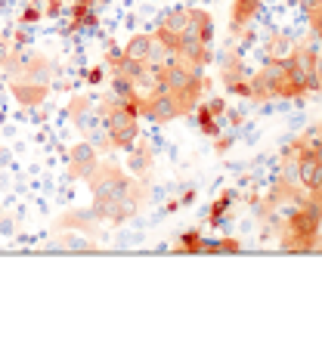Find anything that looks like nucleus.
Returning <instances> with one entry per match:
<instances>
[{
	"mask_svg": "<svg viewBox=\"0 0 322 362\" xmlns=\"http://www.w3.org/2000/svg\"><path fill=\"white\" fill-rule=\"evenodd\" d=\"M40 19H44V10H40V6H35V4H31V6H25V10H22V25H35V22H40Z\"/></svg>",
	"mask_w": 322,
	"mask_h": 362,
	"instance_id": "nucleus-26",
	"label": "nucleus"
},
{
	"mask_svg": "<svg viewBox=\"0 0 322 362\" xmlns=\"http://www.w3.org/2000/svg\"><path fill=\"white\" fill-rule=\"evenodd\" d=\"M10 93H13V100L25 105V109H31V105H40L47 100V84H35V81H13V87H10Z\"/></svg>",
	"mask_w": 322,
	"mask_h": 362,
	"instance_id": "nucleus-13",
	"label": "nucleus"
},
{
	"mask_svg": "<svg viewBox=\"0 0 322 362\" xmlns=\"http://www.w3.org/2000/svg\"><path fill=\"white\" fill-rule=\"evenodd\" d=\"M127 168L134 170L137 177H146V174H149V168H152V152L143 149V146H137V149H130Z\"/></svg>",
	"mask_w": 322,
	"mask_h": 362,
	"instance_id": "nucleus-18",
	"label": "nucleus"
},
{
	"mask_svg": "<svg viewBox=\"0 0 322 362\" xmlns=\"http://www.w3.org/2000/svg\"><path fill=\"white\" fill-rule=\"evenodd\" d=\"M105 130H109V139L115 149H130L139 136V124L137 115L124 105H105V118H103Z\"/></svg>",
	"mask_w": 322,
	"mask_h": 362,
	"instance_id": "nucleus-4",
	"label": "nucleus"
},
{
	"mask_svg": "<svg viewBox=\"0 0 322 362\" xmlns=\"http://www.w3.org/2000/svg\"><path fill=\"white\" fill-rule=\"evenodd\" d=\"M186 25H189V10H173V13H168V16L161 19V28H164V31H177V35H180V31H183Z\"/></svg>",
	"mask_w": 322,
	"mask_h": 362,
	"instance_id": "nucleus-20",
	"label": "nucleus"
},
{
	"mask_svg": "<svg viewBox=\"0 0 322 362\" xmlns=\"http://www.w3.org/2000/svg\"><path fill=\"white\" fill-rule=\"evenodd\" d=\"M242 245L236 238H220V242H205L202 245V254H236Z\"/></svg>",
	"mask_w": 322,
	"mask_h": 362,
	"instance_id": "nucleus-21",
	"label": "nucleus"
},
{
	"mask_svg": "<svg viewBox=\"0 0 322 362\" xmlns=\"http://www.w3.org/2000/svg\"><path fill=\"white\" fill-rule=\"evenodd\" d=\"M69 158H71V177L90 180V174H93V170L99 168V152L87 143V139H84V143H74V146H71Z\"/></svg>",
	"mask_w": 322,
	"mask_h": 362,
	"instance_id": "nucleus-9",
	"label": "nucleus"
},
{
	"mask_svg": "<svg viewBox=\"0 0 322 362\" xmlns=\"http://www.w3.org/2000/svg\"><path fill=\"white\" fill-rule=\"evenodd\" d=\"M177 56H183V62L189 65H208L211 59V53H208V44L202 40V35L192 28V25H186L183 31H180V47H177Z\"/></svg>",
	"mask_w": 322,
	"mask_h": 362,
	"instance_id": "nucleus-8",
	"label": "nucleus"
},
{
	"mask_svg": "<svg viewBox=\"0 0 322 362\" xmlns=\"http://www.w3.org/2000/svg\"><path fill=\"white\" fill-rule=\"evenodd\" d=\"M19 75H22V81L47 84L50 75H53V69H50V59H47V56H31L28 62H22V65H19Z\"/></svg>",
	"mask_w": 322,
	"mask_h": 362,
	"instance_id": "nucleus-15",
	"label": "nucleus"
},
{
	"mask_svg": "<svg viewBox=\"0 0 322 362\" xmlns=\"http://www.w3.org/2000/svg\"><path fill=\"white\" fill-rule=\"evenodd\" d=\"M124 56H130V59H139V62H152L155 56H159V40L155 35H134L124 44Z\"/></svg>",
	"mask_w": 322,
	"mask_h": 362,
	"instance_id": "nucleus-14",
	"label": "nucleus"
},
{
	"mask_svg": "<svg viewBox=\"0 0 322 362\" xmlns=\"http://www.w3.org/2000/svg\"><path fill=\"white\" fill-rule=\"evenodd\" d=\"M189 25L202 35L205 44H211L214 40V19H211L208 10H189Z\"/></svg>",
	"mask_w": 322,
	"mask_h": 362,
	"instance_id": "nucleus-17",
	"label": "nucleus"
},
{
	"mask_svg": "<svg viewBox=\"0 0 322 362\" xmlns=\"http://www.w3.org/2000/svg\"><path fill=\"white\" fill-rule=\"evenodd\" d=\"M99 81H103V71L93 69V71H90V84H99Z\"/></svg>",
	"mask_w": 322,
	"mask_h": 362,
	"instance_id": "nucleus-29",
	"label": "nucleus"
},
{
	"mask_svg": "<svg viewBox=\"0 0 322 362\" xmlns=\"http://www.w3.org/2000/svg\"><path fill=\"white\" fill-rule=\"evenodd\" d=\"M161 84L168 87V93L177 96L180 109L192 112L198 100H202V90H205V78H202V69L198 65H189V62H168L161 71Z\"/></svg>",
	"mask_w": 322,
	"mask_h": 362,
	"instance_id": "nucleus-2",
	"label": "nucleus"
},
{
	"mask_svg": "<svg viewBox=\"0 0 322 362\" xmlns=\"http://www.w3.org/2000/svg\"><path fill=\"white\" fill-rule=\"evenodd\" d=\"M93 211H78V214H65L62 217V223H59V229H78V233H84V235H90V238H96V223H93Z\"/></svg>",
	"mask_w": 322,
	"mask_h": 362,
	"instance_id": "nucleus-16",
	"label": "nucleus"
},
{
	"mask_svg": "<svg viewBox=\"0 0 322 362\" xmlns=\"http://www.w3.org/2000/svg\"><path fill=\"white\" fill-rule=\"evenodd\" d=\"M90 192H93V199H105V202H134L137 208L143 204L146 195H137L139 186L124 174L121 168H115V164H99V168L90 174Z\"/></svg>",
	"mask_w": 322,
	"mask_h": 362,
	"instance_id": "nucleus-3",
	"label": "nucleus"
},
{
	"mask_svg": "<svg viewBox=\"0 0 322 362\" xmlns=\"http://www.w3.org/2000/svg\"><path fill=\"white\" fill-rule=\"evenodd\" d=\"M322 233V204L313 199L297 202V208L285 217L282 229V251H313L319 248Z\"/></svg>",
	"mask_w": 322,
	"mask_h": 362,
	"instance_id": "nucleus-1",
	"label": "nucleus"
},
{
	"mask_svg": "<svg viewBox=\"0 0 322 362\" xmlns=\"http://www.w3.org/2000/svg\"><path fill=\"white\" fill-rule=\"evenodd\" d=\"M285 62H288V75H292L297 96L316 90V53H313L307 44H297Z\"/></svg>",
	"mask_w": 322,
	"mask_h": 362,
	"instance_id": "nucleus-5",
	"label": "nucleus"
},
{
	"mask_svg": "<svg viewBox=\"0 0 322 362\" xmlns=\"http://www.w3.org/2000/svg\"><path fill=\"white\" fill-rule=\"evenodd\" d=\"M310 28L313 35H316L322 40V6H316V10H310Z\"/></svg>",
	"mask_w": 322,
	"mask_h": 362,
	"instance_id": "nucleus-27",
	"label": "nucleus"
},
{
	"mask_svg": "<svg viewBox=\"0 0 322 362\" xmlns=\"http://www.w3.org/2000/svg\"><path fill=\"white\" fill-rule=\"evenodd\" d=\"M6 62H10V44H6L4 37H0V69H4Z\"/></svg>",
	"mask_w": 322,
	"mask_h": 362,
	"instance_id": "nucleus-28",
	"label": "nucleus"
},
{
	"mask_svg": "<svg viewBox=\"0 0 322 362\" xmlns=\"http://www.w3.org/2000/svg\"><path fill=\"white\" fill-rule=\"evenodd\" d=\"M319 130H322V124H319Z\"/></svg>",
	"mask_w": 322,
	"mask_h": 362,
	"instance_id": "nucleus-31",
	"label": "nucleus"
},
{
	"mask_svg": "<svg viewBox=\"0 0 322 362\" xmlns=\"http://www.w3.org/2000/svg\"><path fill=\"white\" fill-rule=\"evenodd\" d=\"M59 245H62V248L65 251H93L96 248V242H93V238H90V235H84V233H62L59 235Z\"/></svg>",
	"mask_w": 322,
	"mask_h": 362,
	"instance_id": "nucleus-19",
	"label": "nucleus"
},
{
	"mask_svg": "<svg viewBox=\"0 0 322 362\" xmlns=\"http://www.w3.org/2000/svg\"><path fill=\"white\" fill-rule=\"evenodd\" d=\"M223 84H226L233 93H242L248 96V71H245V62L233 53H223Z\"/></svg>",
	"mask_w": 322,
	"mask_h": 362,
	"instance_id": "nucleus-12",
	"label": "nucleus"
},
{
	"mask_svg": "<svg viewBox=\"0 0 322 362\" xmlns=\"http://www.w3.org/2000/svg\"><path fill=\"white\" fill-rule=\"evenodd\" d=\"M198 127H202L205 136H217V121H214V115L208 109L198 112Z\"/></svg>",
	"mask_w": 322,
	"mask_h": 362,
	"instance_id": "nucleus-25",
	"label": "nucleus"
},
{
	"mask_svg": "<svg viewBox=\"0 0 322 362\" xmlns=\"http://www.w3.org/2000/svg\"><path fill=\"white\" fill-rule=\"evenodd\" d=\"M260 78L267 84L272 100H294V84H292V75H288V62L285 59H270L267 65L260 69Z\"/></svg>",
	"mask_w": 322,
	"mask_h": 362,
	"instance_id": "nucleus-7",
	"label": "nucleus"
},
{
	"mask_svg": "<svg viewBox=\"0 0 322 362\" xmlns=\"http://www.w3.org/2000/svg\"><path fill=\"white\" fill-rule=\"evenodd\" d=\"M137 115L155 121V124H171V121H177L180 115H183V109H180L177 96L168 93V87L161 84L152 96H149V100H139V112Z\"/></svg>",
	"mask_w": 322,
	"mask_h": 362,
	"instance_id": "nucleus-6",
	"label": "nucleus"
},
{
	"mask_svg": "<svg viewBox=\"0 0 322 362\" xmlns=\"http://www.w3.org/2000/svg\"><path fill=\"white\" fill-rule=\"evenodd\" d=\"M180 248L177 251H189V254H202V245H205V238H202V233H198V229H189V233L180 238Z\"/></svg>",
	"mask_w": 322,
	"mask_h": 362,
	"instance_id": "nucleus-22",
	"label": "nucleus"
},
{
	"mask_svg": "<svg viewBox=\"0 0 322 362\" xmlns=\"http://www.w3.org/2000/svg\"><path fill=\"white\" fill-rule=\"evenodd\" d=\"M260 6L263 0H233V6H229V31L233 35H245V28L258 19Z\"/></svg>",
	"mask_w": 322,
	"mask_h": 362,
	"instance_id": "nucleus-10",
	"label": "nucleus"
},
{
	"mask_svg": "<svg viewBox=\"0 0 322 362\" xmlns=\"http://www.w3.org/2000/svg\"><path fill=\"white\" fill-rule=\"evenodd\" d=\"M233 199H236V192H223V199L214 202V208H211V223H220V220H223V211L233 204Z\"/></svg>",
	"mask_w": 322,
	"mask_h": 362,
	"instance_id": "nucleus-24",
	"label": "nucleus"
},
{
	"mask_svg": "<svg viewBox=\"0 0 322 362\" xmlns=\"http://www.w3.org/2000/svg\"><path fill=\"white\" fill-rule=\"evenodd\" d=\"M229 143H233V139H229V136H223L220 143H217V152H226V149H229Z\"/></svg>",
	"mask_w": 322,
	"mask_h": 362,
	"instance_id": "nucleus-30",
	"label": "nucleus"
},
{
	"mask_svg": "<svg viewBox=\"0 0 322 362\" xmlns=\"http://www.w3.org/2000/svg\"><path fill=\"white\" fill-rule=\"evenodd\" d=\"M105 62L112 65V75H118V78H127V81H134V84H139L146 75H149V69H146V62H139V59H130V56H124V53H105Z\"/></svg>",
	"mask_w": 322,
	"mask_h": 362,
	"instance_id": "nucleus-11",
	"label": "nucleus"
},
{
	"mask_svg": "<svg viewBox=\"0 0 322 362\" xmlns=\"http://www.w3.org/2000/svg\"><path fill=\"white\" fill-rule=\"evenodd\" d=\"M155 40H159L161 50H168V53H177V47H180V35H177V31H164V28H159Z\"/></svg>",
	"mask_w": 322,
	"mask_h": 362,
	"instance_id": "nucleus-23",
	"label": "nucleus"
}]
</instances>
